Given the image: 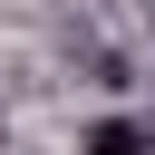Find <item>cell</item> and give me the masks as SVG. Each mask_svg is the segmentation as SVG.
I'll use <instances>...</instances> for the list:
<instances>
[{"label":"cell","instance_id":"1","mask_svg":"<svg viewBox=\"0 0 155 155\" xmlns=\"http://www.w3.org/2000/svg\"><path fill=\"white\" fill-rule=\"evenodd\" d=\"M145 145H155V136L126 126V116H97V126H87V155H145Z\"/></svg>","mask_w":155,"mask_h":155}]
</instances>
